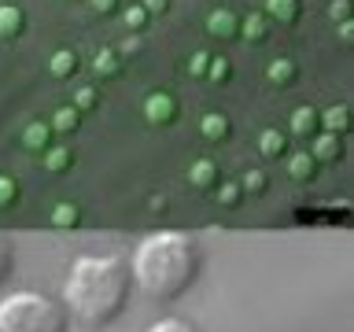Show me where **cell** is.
Segmentation results:
<instances>
[{
    "instance_id": "cell-1",
    "label": "cell",
    "mask_w": 354,
    "mask_h": 332,
    "mask_svg": "<svg viewBox=\"0 0 354 332\" xmlns=\"http://www.w3.org/2000/svg\"><path fill=\"white\" fill-rule=\"evenodd\" d=\"M129 281V266L118 255H82L71 266L63 303L85 329H107L126 310Z\"/></svg>"
},
{
    "instance_id": "cell-2",
    "label": "cell",
    "mask_w": 354,
    "mask_h": 332,
    "mask_svg": "<svg viewBox=\"0 0 354 332\" xmlns=\"http://www.w3.org/2000/svg\"><path fill=\"white\" fill-rule=\"evenodd\" d=\"M199 262L203 259H199V248L188 232L159 229L137 243L133 262H129V277L155 303H174L196 284Z\"/></svg>"
},
{
    "instance_id": "cell-3",
    "label": "cell",
    "mask_w": 354,
    "mask_h": 332,
    "mask_svg": "<svg viewBox=\"0 0 354 332\" xmlns=\"http://www.w3.org/2000/svg\"><path fill=\"white\" fill-rule=\"evenodd\" d=\"M0 332H66V306L41 292H11L0 299Z\"/></svg>"
},
{
    "instance_id": "cell-4",
    "label": "cell",
    "mask_w": 354,
    "mask_h": 332,
    "mask_svg": "<svg viewBox=\"0 0 354 332\" xmlns=\"http://www.w3.org/2000/svg\"><path fill=\"white\" fill-rule=\"evenodd\" d=\"M177 96L170 93H151L148 100H144V118L151 122V126H170V122L177 118Z\"/></svg>"
},
{
    "instance_id": "cell-5",
    "label": "cell",
    "mask_w": 354,
    "mask_h": 332,
    "mask_svg": "<svg viewBox=\"0 0 354 332\" xmlns=\"http://www.w3.org/2000/svg\"><path fill=\"white\" fill-rule=\"evenodd\" d=\"M207 33H210V37H218V41L240 37V15L232 8H214L207 15Z\"/></svg>"
},
{
    "instance_id": "cell-6",
    "label": "cell",
    "mask_w": 354,
    "mask_h": 332,
    "mask_svg": "<svg viewBox=\"0 0 354 332\" xmlns=\"http://www.w3.org/2000/svg\"><path fill=\"white\" fill-rule=\"evenodd\" d=\"M199 133H203L207 140L221 144V140H229V137H232V122L221 115V111H207V115L199 118Z\"/></svg>"
},
{
    "instance_id": "cell-7",
    "label": "cell",
    "mask_w": 354,
    "mask_h": 332,
    "mask_svg": "<svg viewBox=\"0 0 354 332\" xmlns=\"http://www.w3.org/2000/svg\"><path fill=\"white\" fill-rule=\"evenodd\" d=\"M266 77H270V85L288 89V85H295L299 66H295V59H288V55H277V59H273L270 66H266Z\"/></svg>"
},
{
    "instance_id": "cell-8",
    "label": "cell",
    "mask_w": 354,
    "mask_h": 332,
    "mask_svg": "<svg viewBox=\"0 0 354 332\" xmlns=\"http://www.w3.org/2000/svg\"><path fill=\"white\" fill-rule=\"evenodd\" d=\"M317 122L325 126V133H347L351 129V107L347 104H332V107H325V111H317Z\"/></svg>"
},
{
    "instance_id": "cell-9",
    "label": "cell",
    "mask_w": 354,
    "mask_h": 332,
    "mask_svg": "<svg viewBox=\"0 0 354 332\" xmlns=\"http://www.w3.org/2000/svg\"><path fill=\"white\" fill-rule=\"evenodd\" d=\"M26 30V11L15 4H0V37H19Z\"/></svg>"
},
{
    "instance_id": "cell-10",
    "label": "cell",
    "mask_w": 354,
    "mask_h": 332,
    "mask_svg": "<svg viewBox=\"0 0 354 332\" xmlns=\"http://www.w3.org/2000/svg\"><path fill=\"white\" fill-rule=\"evenodd\" d=\"M310 155H314V159H325V163H336L339 155H343V140L336 137V133L321 129L317 137H314V151H310Z\"/></svg>"
},
{
    "instance_id": "cell-11",
    "label": "cell",
    "mask_w": 354,
    "mask_h": 332,
    "mask_svg": "<svg viewBox=\"0 0 354 332\" xmlns=\"http://www.w3.org/2000/svg\"><path fill=\"white\" fill-rule=\"evenodd\" d=\"M240 37H243V41H254V44L270 37V22H266L262 11H251V15L240 19Z\"/></svg>"
},
{
    "instance_id": "cell-12",
    "label": "cell",
    "mask_w": 354,
    "mask_h": 332,
    "mask_svg": "<svg viewBox=\"0 0 354 332\" xmlns=\"http://www.w3.org/2000/svg\"><path fill=\"white\" fill-rule=\"evenodd\" d=\"M48 71H52V77H59V82L63 77H74L77 74V52L74 48H59L48 59Z\"/></svg>"
},
{
    "instance_id": "cell-13",
    "label": "cell",
    "mask_w": 354,
    "mask_h": 332,
    "mask_svg": "<svg viewBox=\"0 0 354 332\" xmlns=\"http://www.w3.org/2000/svg\"><path fill=\"white\" fill-rule=\"evenodd\" d=\"M317 107H295L292 111V133L295 137H310V133H317Z\"/></svg>"
},
{
    "instance_id": "cell-14",
    "label": "cell",
    "mask_w": 354,
    "mask_h": 332,
    "mask_svg": "<svg viewBox=\"0 0 354 332\" xmlns=\"http://www.w3.org/2000/svg\"><path fill=\"white\" fill-rule=\"evenodd\" d=\"M317 170V159L310 151H292V159H288V174L295 177V181H310Z\"/></svg>"
},
{
    "instance_id": "cell-15",
    "label": "cell",
    "mask_w": 354,
    "mask_h": 332,
    "mask_svg": "<svg viewBox=\"0 0 354 332\" xmlns=\"http://www.w3.org/2000/svg\"><path fill=\"white\" fill-rule=\"evenodd\" d=\"M22 140H26V148H33V151H48L52 126H48V122H30L26 133H22Z\"/></svg>"
},
{
    "instance_id": "cell-16",
    "label": "cell",
    "mask_w": 354,
    "mask_h": 332,
    "mask_svg": "<svg viewBox=\"0 0 354 332\" xmlns=\"http://www.w3.org/2000/svg\"><path fill=\"white\" fill-rule=\"evenodd\" d=\"M93 71H96L100 77H118V71H122L118 52H115V48H100V52L93 55Z\"/></svg>"
},
{
    "instance_id": "cell-17",
    "label": "cell",
    "mask_w": 354,
    "mask_h": 332,
    "mask_svg": "<svg viewBox=\"0 0 354 332\" xmlns=\"http://www.w3.org/2000/svg\"><path fill=\"white\" fill-rule=\"evenodd\" d=\"M266 15L277 22H295L299 19V0H266Z\"/></svg>"
},
{
    "instance_id": "cell-18",
    "label": "cell",
    "mask_w": 354,
    "mask_h": 332,
    "mask_svg": "<svg viewBox=\"0 0 354 332\" xmlns=\"http://www.w3.org/2000/svg\"><path fill=\"white\" fill-rule=\"evenodd\" d=\"M188 177H192V185L214 188V185H218V166L210 163V159H199V163H192V170H188Z\"/></svg>"
},
{
    "instance_id": "cell-19",
    "label": "cell",
    "mask_w": 354,
    "mask_h": 332,
    "mask_svg": "<svg viewBox=\"0 0 354 332\" xmlns=\"http://www.w3.org/2000/svg\"><path fill=\"white\" fill-rule=\"evenodd\" d=\"M284 148H288V137L281 129H262L259 133V151L262 155H284Z\"/></svg>"
},
{
    "instance_id": "cell-20",
    "label": "cell",
    "mask_w": 354,
    "mask_h": 332,
    "mask_svg": "<svg viewBox=\"0 0 354 332\" xmlns=\"http://www.w3.org/2000/svg\"><path fill=\"white\" fill-rule=\"evenodd\" d=\"M148 22H151V15L140 4H129L126 11H122V26H126L129 33H144V30H148Z\"/></svg>"
},
{
    "instance_id": "cell-21",
    "label": "cell",
    "mask_w": 354,
    "mask_h": 332,
    "mask_svg": "<svg viewBox=\"0 0 354 332\" xmlns=\"http://www.w3.org/2000/svg\"><path fill=\"white\" fill-rule=\"evenodd\" d=\"M77 122H82V115H77L74 107H59V111L52 115L48 126H52V133H74V129H77Z\"/></svg>"
},
{
    "instance_id": "cell-22",
    "label": "cell",
    "mask_w": 354,
    "mask_h": 332,
    "mask_svg": "<svg viewBox=\"0 0 354 332\" xmlns=\"http://www.w3.org/2000/svg\"><path fill=\"white\" fill-rule=\"evenodd\" d=\"M71 96H74V104H71V107L77 111V115H82V111H93V107L100 104V93H96L93 85H77Z\"/></svg>"
},
{
    "instance_id": "cell-23",
    "label": "cell",
    "mask_w": 354,
    "mask_h": 332,
    "mask_svg": "<svg viewBox=\"0 0 354 332\" xmlns=\"http://www.w3.org/2000/svg\"><path fill=\"white\" fill-rule=\"evenodd\" d=\"M207 77L214 85H225L229 77H232V63L225 59V55H210V66H207Z\"/></svg>"
},
{
    "instance_id": "cell-24",
    "label": "cell",
    "mask_w": 354,
    "mask_h": 332,
    "mask_svg": "<svg viewBox=\"0 0 354 332\" xmlns=\"http://www.w3.org/2000/svg\"><path fill=\"white\" fill-rule=\"evenodd\" d=\"M148 332H199V329L188 325V321H181V317H159Z\"/></svg>"
},
{
    "instance_id": "cell-25",
    "label": "cell",
    "mask_w": 354,
    "mask_h": 332,
    "mask_svg": "<svg viewBox=\"0 0 354 332\" xmlns=\"http://www.w3.org/2000/svg\"><path fill=\"white\" fill-rule=\"evenodd\" d=\"M44 166H48V170H66V166H71V151H66V148H48Z\"/></svg>"
},
{
    "instance_id": "cell-26",
    "label": "cell",
    "mask_w": 354,
    "mask_h": 332,
    "mask_svg": "<svg viewBox=\"0 0 354 332\" xmlns=\"http://www.w3.org/2000/svg\"><path fill=\"white\" fill-rule=\"evenodd\" d=\"M207 66H210V52H192V59H188V74H192V77H207Z\"/></svg>"
},
{
    "instance_id": "cell-27",
    "label": "cell",
    "mask_w": 354,
    "mask_h": 332,
    "mask_svg": "<svg viewBox=\"0 0 354 332\" xmlns=\"http://www.w3.org/2000/svg\"><path fill=\"white\" fill-rule=\"evenodd\" d=\"M19 199V185L11 177H0V207H11Z\"/></svg>"
},
{
    "instance_id": "cell-28",
    "label": "cell",
    "mask_w": 354,
    "mask_h": 332,
    "mask_svg": "<svg viewBox=\"0 0 354 332\" xmlns=\"http://www.w3.org/2000/svg\"><path fill=\"white\" fill-rule=\"evenodd\" d=\"M243 188H248V192H266V185H270V177H266L262 170H251L248 177H243V181H240Z\"/></svg>"
},
{
    "instance_id": "cell-29",
    "label": "cell",
    "mask_w": 354,
    "mask_h": 332,
    "mask_svg": "<svg viewBox=\"0 0 354 332\" xmlns=\"http://www.w3.org/2000/svg\"><path fill=\"white\" fill-rule=\"evenodd\" d=\"M328 15L336 19V26H339V22H351V0H332Z\"/></svg>"
},
{
    "instance_id": "cell-30",
    "label": "cell",
    "mask_w": 354,
    "mask_h": 332,
    "mask_svg": "<svg viewBox=\"0 0 354 332\" xmlns=\"http://www.w3.org/2000/svg\"><path fill=\"white\" fill-rule=\"evenodd\" d=\"M11 277V248H8V240L0 237V284H4Z\"/></svg>"
},
{
    "instance_id": "cell-31",
    "label": "cell",
    "mask_w": 354,
    "mask_h": 332,
    "mask_svg": "<svg viewBox=\"0 0 354 332\" xmlns=\"http://www.w3.org/2000/svg\"><path fill=\"white\" fill-rule=\"evenodd\" d=\"M52 221H55V225H74V221H77V210H74L71 203H63V207H55Z\"/></svg>"
},
{
    "instance_id": "cell-32",
    "label": "cell",
    "mask_w": 354,
    "mask_h": 332,
    "mask_svg": "<svg viewBox=\"0 0 354 332\" xmlns=\"http://www.w3.org/2000/svg\"><path fill=\"white\" fill-rule=\"evenodd\" d=\"M140 8L148 11V15H162V11L170 8V0H140Z\"/></svg>"
},
{
    "instance_id": "cell-33",
    "label": "cell",
    "mask_w": 354,
    "mask_h": 332,
    "mask_svg": "<svg viewBox=\"0 0 354 332\" xmlns=\"http://www.w3.org/2000/svg\"><path fill=\"white\" fill-rule=\"evenodd\" d=\"M240 192H243L240 185H225V188L218 192V199H221V203H236V199H240Z\"/></svg>"
},
{
    "instance_id": "cell-34",
    "label": "cell",
    "mask_w": 354,
    "mask_h": 332,
    "mask_svg": "<svg viewBox=\"0 0 354 332\" xmlns=\"http://www.w3.org/2000/svg\"><path fill=\"white\" fill-rule=\"evenodd\" d=\"M115 4H118V0H88V8H93L96 15H111V11H115Z\"/></svg>"
},
{
    "instance_id": "cell-35",
    "label": "cell",
    "mask_w": 354,
    "mask_h": 332,
    "mask_svg": "<svg viewBox=\"0 0 354 332\" xmlns=\"http://www.w3.org/2000/svg\"><path fill=\"white\" fill-rule=\"evenodd\" d=\"M336 37H339L343 44H351V41H354V22H339V26H336Z\"/></svg>"
}]
</instances>
